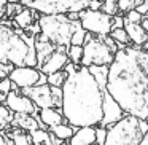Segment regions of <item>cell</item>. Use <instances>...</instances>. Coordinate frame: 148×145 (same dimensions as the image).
<instances>
[{
  "instance_id": "cell-1",
  "label": "cell",
  "mask_w": 148,
  "mask_h": 145,
  "mask_svg": "<svg viewBox=\"0 0 148 145\" xmlns=\"http://www.w3.org/2000/svg\"><path fill=\"white\" fill-rule=\"evenodd\" d=\"M105 89L123 112L148 118V53L142 46H123L108 65Z\"/></svg>"
},
{
  "instance_id": "cell-2",
  "label": "cell",
  "mask_w": 148,
  "mask_h": 145,
  "mask_svg": "<svg viewBox=\"0 0 148 145\" xmlns=\"http://www.w3.org/2000/svg\"><path fill=\"white\" fill-rule=\"evenodd\" d=\"M67 72L62 85L61 112L72 126H99L102 121L103 89L94 75L84 65H75L70 61L64 67Z\"/></svg>"
},
{
  "instance_id": "cell-3",
  "label": "cell",
  "mask_w": 148,
  "mask_h": 145,
  "mask_svg": "<svg viewBox=\"0 0 148 145\" xmlns=\"http://www.w3.org/2000/svg\"><path fill=\"white\" fill-rule=\"evenodd\" d=\"M0 62L13 64L14 67H37L35 34L0 23Z\"/></svg>"
},
{
  "instance_id": "cell-4",
  "label": "cell",
  "mask_w": 148,
  "mask_h": 145,
  "mask_svg": "<svg viewBox=\"0 0 148 145\" xmlns=\"http://www.w3.org/2000/svg\"><path fill=\"white\" fill-rule=\"evenodd\" d=\"M147 131V120H140L126 113L121 120L107 128V137L103 145H138Z\"/></svg>"
},
{
  "instance_id": "cell-5",
  "label": "cell",
  "mask_w": 148,
  "mask_h": 145,
  "mask_svg": "<svg viewBox=\"0 0 148 145\" xmlns=\"http://www.w3.org/2000/svg\"><path fill=\"white\" fill-rule=\"evenodd\" d=\"M40 32L56 46H69L75 29L80 27V21H72L65 13L42 14L37 21Z\"/></svg>"
},
{
  "instance_id": "cell-6",
  "label": "cell",
  "mask_w": 148,
  "mask_h": 145,
  "mask_svg": "<svg viewBox=\"0 0 148 145\" xmlns=\"http://www.w3.org/2000/svg\"><path fill=\"white\" fill-rule=\"evenodd\" d=\"M24 7L38 11L40 14H56V13H70L88 8L89 0H21Z\"/></svg>"
},
{
  "instance_id": "cell-7",
  "label": "cell",
  "mask_w": 148,
  "mask_h": 145,
  "mask_svg": "<svg viewBox=\"0 0 148 145\" xmlns=\"http://www.w3.org/2000/svg\"><path fill=\"white\" fill-rule=\"evenodd\" d=\"M113 58H115V53L105 45L102 37L92 35L83 45L81 65H84V67H91V65H110Z\"/></svg>"
},
{
  "instance_id": "cell-8",
  "label": "cell",
  "mask_w": 148,
  "mask_h": 145,
  "mask_svg": "<svg viewBox=\"0 0 148 145\" xmlns=\"http://www.w3.org/2000/svg\"><path fill=\"white\" fill-rule=\"evenodd\" d=\"M80 24L86 32L96 37H105L112 32V21L113 16L107 14L102 10H91L84 8L80 13Z\"/></svg>"
},
{
  "instance_id": "cell-9",
  "label": "cell",
  "mask_w": 148,
  "mask_h": 145,
  "mask_svg": "<svg viewBox=\"0 0 148 145\" xmlns=\"http://www.w3.org/2000/svg\"><path fill=\"white\" fill-rule=\"evenodd\" d=\"M40 75H42L40 69L29 67V65H19V67H13V70L8 74V77L21 89V88H29L38 85Z\"/></svg>"
},
{
  "instance_id": "cell-10",
  "label": "cell",
  "mask_w": 148,
  "mask_h": 145,
  "mask_svg": "<svg viewBox=\"0 0 148 145\" xmlns=\"http://www.w3.org/2000/svg\"><path fill=\"white\" fill-rule=\"evenodd\" d=\"M5 105L13 113H29V115H35V113L40 112V109H37L35 104L18 89L10 91L5 96Z\"/></svg>"
},
{
  "instance_id": "cell-11",
  "label": "cell",
  "mask_w": 148,
  "mask_h": 145,
  "mask_svg": "<svg viewBox=\"0 0 148 145\" xmlns=\"http://www.w3.org/2000/svg\"><path fill=\"white\" fill-rule=\"evenodd\" d=\"M19 91L24 94V96L29 97L34 104H35L37 109L54 107L51 86H49L48 83H45V85H35V86H29V88H21ZM54 109H56V107H54Z\"/></svg>"
},
{
  "instance_id": "cell-12",
  "label": "cell",
  "mask_w": 148,
  "mask_h": 145,
  "mask_svg": "<svg viewBox=\"0 0 148 145\" xmlns=\"http://www.w3.org/2000/svg\"><path fill=\"white\" fill-rule=\"evenodd\" d=\"M126 113L123 112V109L118 105L115 99L110 96V93L107 89H103V102H102V121L99 126L108 128L113 123H116L118 120H121Z\"/></svg>"
},
{
  "instance_id": "cell-13",
  "label": "cell",
  "mask_w": 148,
  "mask_h": 145,
  "mask_svg": "<svg viewBox=\"0 0 148 145\" xmlns=\"http://www.w3.org/2000/svg\"><path fill=\"white\" fill-rule=\"evenodd\" d=\"M67 48L69 46H56V51H53L51 54H49V58L42 64L40 70L46 75L54 74V72H58V70H64V67L69 62Z\"/></svg>"
},
{
  "instance_id": "cell-14",
  "label": "cell",
  "mask_w": 148,
  "mask_h": 145,
  "mask_svg": "<svg viewBox=\"0 0 148 145\" xmlns=\"http://www.w3.org/2000/svg\"><path fill=\"white\" fill-rule=\"evenodd\" d=\"M38 16H40L38 11L32 10V8H29V7H24L19 13L13 16V24L18 29H23V30H26V32H29V30L37 24Z\"/></svg>"
},
{
  "instance_id": "cell-15",
  "label": "cell",
  "mask_w": 148,
  "mask_h": 145,
  "mask_svg": "<svg viewBox=\"0 0 148 145\" xmlns=\"http://www.w3.org/2000/svg\"><path fill=\"white\" fill-rule=\"evenodd\" d=\"M53 51H56V45L51 43L42 32L35 35V53H37V69L42 67V64L49 58Z\"/></svg>"
},
{
  "instance_id": "cell-16",
  "label": "cell",
  "mask_w": 148,
  "mask_h": 145,
  "mask_svg": "<svg viewBox=\"0 0 148 145\" xmlns=\"http://www.w3.org/2000/svg\"><path fill=\"white\" fill-rule=\"evenodd\" d=\"M96 142V126L78 128L69 139V145H92Z\"/></svg>"
},
{
  "instance_id": "cell-17",
  "label": "cell",
  "mask_w": 148,
  "mask_h": 145,
  "mask_svg": "<svg viewBox=\"0 0 148 145\" xmlns=\"http://www.w3.org/2000/svg\"><path fill=\"white\" fill-rule=\"evenodd\" d=\"M124 29L127 32L132 45L142 46L148 40V32L142 27L140 23H127V21H124Z\"/></svg>"
},
{
  "instance_id": "cell-18",
  "label": "cell",
  "mask_w": 148,
  "mask_h": 145,
  "mask_svg": "<svg viewBox=\"0 0 148 145\" xmlns=\"http://www.w3.org/2000/svg\"><path fill=\"white\" fill-rule=\"evenodd\" d=\"M38 116L42 120V123L46 128H53L56 124H61V123H67L62 115L61 109H54V107H46V109H40Z\"/></svg>"
},
{
  "instance_id": "cell-19",
  "label": "cell",
  "mask_w": 148,
  "mask_h": 145,
  "mask_svg": "<svg viewBox=\"0 0 148 145\" xmlns=\"http://www.w3.org/2000/svg\"><path fill=\"white\" fill-rule=\"evenodd\" d=\"M35 115H29V113H14L11 126H13V128H19V129L27 131V132L34 131V129H38V121H37Z\"/></svg>"
},
{
  "instance_id": "cell-20",
  "label": "cell",
  "mask_w": 148,
  "mask_h": 145,
  "mask_svg": "<svg viewBox=\"0 0 148 145\" xmlns=\"http://www.w3.org/2000/svg\"><path fill=\"white\" fill-rule=\"evenodd\" d=\"M77 129H78L77 126H72V124H69V123H61V124H56V126H53V128H49V131L54 135H58L61 140L69 142V139L73 135V132L77 131Z\"/></svg>"
},
{
  "instance_id": "cell-21",
  "label": "cell",
  "mask_w": 148,
  "mask_h": 145,
  "mask_svg": "<svg viewBox=\"0 0 148 145\" xmlns=\"http://www.w3.org/2000/svg\"><path fill=\"white\" fill-rule=\"evenodd\" d=\"M108 35L116 42V45H118V49L131 43V40H129V35H127V32H126L124 27H119V29H112V32H110Z\"/></svg>"
},
{
  "instance_id": "cell-22",
  "label": "cell",
  "mask_w": 148,
  "mask_h": 145,
  "mask_svg": "<svg viewBox=\"0 0 148 145\" xmlns=\"http://www.w3.org/2000/svg\"><path fill=\"white\" fill-rule=\"evenodd\" d=\"M69 61L75 65H81V58H83V46L81 45H69L67 48Z\"/></svg>"
},
{
  "instance_id": "cell-23",
  "label": "cell",
  "mask_w": 148,
  "mask_h": 145,
  "mask_svg": "<svg viewBox=\"0 0 148 145\" xmlns=\"http://www.w3.org/2000/svg\"><path fill=\"white\" fill-rule=\"evenodd\" d=\"M8 137L13 140V145H32V140H30V135L26 134V132L23 131V129L18 128L16 131L10 132V135Z\"/></svg>"
},
{
  "instance_id": "cell-24",
  "label": "cell",
  "mask_w": 148,
  "mask_h": 145,
  "mask_svg": "<svg viewBox=\"0 0 148 145\" xmlns=\"http://www.w3.org/2000/svg\"><path fill=\"white\" fill-rule=\"evenodd\" d=\"M13 116H14V113L11 112L7 105H0V132L5 131V129L11 124Z\"/></svg>"
},
{
  "instance_id": "cell-25",
  "label": "cell",
  "mask_w": 148,
  "mask_h": 145,
  "mask_svg": "<svg viewBox=\"0 0 148 145\" xmlns=\"http://www.w3.org/2000/svg\"><path fill=\"white\" fill-rule=\"evenodd\" d=\"M29 135H30V140H32V145H43L49 139V132L46 129H40V128L30 131Z\"/></svg>"
},
{
  "instance_id": "cell-26",
  "label": "cell",
  "mask_w": 148,
  "mask_h": 145,
  "mask_svg": "<svg viewBox=\"0 0 148 145\" xmlns=\"http://www.w3.org/2000/svg\"><path fill=\"white\" fill-rule=\"evenodd\" d=\"M65 78H67V72H65V70H58V72H54V74H49L48 75V85L62 88Z\"/></svg>"
},
{
  "instance_id": "cell-27",
  "label": "cell",
  "mask_w": 148,
  "mask_h": 145,
  "mask_svg": "<svg viewBox=\"0 0 148 145\" xmlns=\"http://www.w3.org/2000/svg\"><path fill=\"white\" fill-rule=\"evenodd\" d=\"M102 11H105L110 16H115V14L119 13L118 10V0H102Z\"/></svg>"
},
{
  "instance_id": "cell-28",
  "label": "cell",
  "mask_w": 148,
  "mask_h": 145,
  "mask_svg": "<svg viewBox=\"0 0 148 145\" xmlns=\"http://www.w3.org/2000/svg\"><path fill=\"white\" fill-rule=\"evenodd\" d=\"M143 0H118V10L121 13H127V11L134 10L135 7L142 3Z\"/></svg>"
},
{
  "instance_id": "cell-29",
  "label": "cell",
  "mask_w": 148,
  "mask_h": 145,
  "mask_svg": "<svg viewBox=\"0 0 148 145\" xmlns=\"http://www.w3.org/2000/svg\"><path fill=\"white\" fill-rule=\"evenodd\" d=\"M86 30L83 29V27H77L75 29V32H73V35H72V38H70V45H81L83 46L84 45V40H86Z\"/></svg>"
},
{
  "instance_id": "cell-30",
  "label": "cell",
  "mask_w": 148,
  "mask_h": 145,
  "mask_svg": "<svg viewBox=\"0 0 148 145\" xmlns=\"http://www.w3.org/2000/svg\"><path fill=\"white\" fill-rule=\"evenodd\" d=\"M13 89H19L13 81L10 80V77H5V78H0V94L2 96H7L10 91Z\"/></svg>"
},
{
  "instance_id": "cell-31",
  "label": "cell",
  "mask_w": 148,
  "mask_h": 145,
  "mask_svg": "<svg viewBox=\"0 0 148 145\" xmlns=\"http://www.w3.org/2000/svg\"><path fill=\"white\" fill-rule=\"evenodd\" d=\"M142 18H143V16H142L137 10H131V11H127V13H126L124 21H127V23H140Z\"/></svg>"
},
{
  "instance_id": "cell-32",
  "label": "cell",
  "mask_w": 148,
  "mask_h": 145,
  "mask_svg": "<svg viewBox=\"0 0 148 145\" xmlns=\"http://www.w3.org/2000/svg\"><path fill=\"white\" fill-rule=\"evenodd\" d=\"M105 137H107V128H103V126L96 128V142L97 144L103 145L105 144Z\"/></svg>"
},
{
  "instance_id": "cell-33",
  "label": "cell",
  "mask_w": 148,
  "mask_h": 145,
  "mask_svg": "<svg viewBox=\"0 0 148 145\" xmlns=\"http://www.w3.org/2000/svg\"><path fill=\"white\" fill-rule=\"evenodd\" d=\"M102 40L105 42V45L108 46V48L112 49L113 53H116V51H118V45H116V42H115V40H113L110 35H105V37H102Z\"/></svg>"
},
{
  "instance_id": "cell-34",
  "label": "cell",
  "mask_w": 148,
  "mask_h": 145,
  "mask_svg": "<svg viewBox=\"0 0 148 145\" xmlns=\"http://www.w3.org/2000/svg\"><path fill=\"white\" fill-rule=\"evenodd\" d=\"M13 67H14L13 64H7V65H5V64H2V62H0V78L8 77V74L13 70Z\"/></svg>"
},
{
  "instance_id": "cell-35",
  "label": "cell",
  "mask_w": 148,
  "mask_h": 145,
  "mask_svg": "<svg viewBox=\"0 0 148 145\" xmlns=\"http://www.w3.org/2000/svg\"><path fill=\"white\" fill-rule=\"evenodd\" d=\"M119 27H124V18L115 14L113 21H112V29H119Z\"/></svg>"
},
{
  "instance_id": "cell-36",
  "label": "cell",
  "mask_w": 148,
  "mask_h": 145,
  "mask_svg": "<svg viewBox=\"0 0 148 145\" xmlns=\"http://www.w3.org/2000/svg\"><path fill=\"white\" fill-rule=\"evenodd\" d=\"M134 10H137L142 16H148V0H143L138 7H135Z\"/></svg>"
},
{
  "instance_id": "cell-37",
  "label": "cell",
  "mask_w": 148,
  "mask_h": 145,
  "mask_svg": "<svg viewBox=\"0 0 148 145\" xmlns=\"http://www.w3.org/2000/svg\"><path fill=\"white\" fill-rule=\"evenodd\" d=\"M88 8H91V10H100L102 8V0H89Z\"/></svg>"
},
{
  "instance_id": "cell-38",
  "label": "cell",
  "mask_w": 148,
  "mask_h": 145,
  "mask_svg": "<svg viewBox=\"0 0 148 145\" xmlns=\"http://www.w3.org/2000/svg\"><path fill=\"white\" fill-rule=\"evenodd\" d=\"M49 140H51L53 145H62L64 144V140H61V139H59L58 135H54L53 132H49Z\"/></svg>"
},
{
  "instance_id": "cell-39",
  "label": "cell",
  "mask_w": 148,
  "mask_h": 145,
  "mask_svg": "<svg viewBox=\"0 0 148 145\" xmlns=\"http://www.w3.org/2000/svg\"><path fill=\"white\" fill-rule=\"evenodd\" d=\"M0 145H13V140H11L10 137H7V135H3L2 132H0Z\"/></svg>"
},
{
  "instance_id": "cell-40",
  "label": "cell",
  "mask_w": 148,
  "mask_h": 145,
  "mask_svg": "<svg viewBox=\"0 0 148 145\" xmlns=\"http://www.w3.org/2000/svg\"><path fill=\"white\" fill-rule=\"evenodd\" d=\"M140 24H142V27H143V29L148 32V16H143V18H142Z\"/></svg>"
},
{
  "instance_id": "cell-41",
  "label": "cell",
  "mask_w": 148,
  "mask_h": 145,
  "mask_svg": "<svg viewBox=\"0 0 148 145\" xmlns=\"http://www.w3.org/2000/svg\"><path fill=\"white\" fill-rule=\"evenodd\" d=\"M138 145H148V131L143 134V137H142V140H140V144Z\"/></svg>"
},
{
  "instance_id": "cell-42",
  "label": "cell",
  "mask_w": 148,
  "mask_h": 145,
  "mask_svg": "<svg viewBox=\"0 0 148 145\" xmlns=\"http://www.w3.org/2000/svg\"><path fill=\"white\" fill-rule=\"evenodd\" d=\"M142 48H143V49H145V51H147V53H148V40H147V42H145V43H143V45H142Z\"/></svg>"
},
{
  "instance_id": "cell-43",
  "label": "cell",
  "mask_w": 148,
  "mask_h": 145,
  "mask_svg": "<svg viewBox=\"0 0 148 145\" xmlns=\"http://www.w3.org/2000/svg\"><path fill=\"white\" fill-rule=\"evenodd\" d=\"M8 2H10V0H0V7H5Z\"/></svg>"
},
{
  "instance_id": "cell-44",
  "label": "cell",
  "mask_w": 148,
  "mask_h": 145,
  "mask_svg": "<svg viewBox=\"0 0 148 145\" xmlns=\"http://www.w3.org/2000/svg\"><path fill=\"white\" fill-rule=\"evenodd\" d=\"M11 3H21V0H10Z\"/></svg>"
},
{
  "instance_id": "cell-45",
  "label": "cell",
  "mask_w": 148,
  "mask_h": 145,
  "mask_svg": "<svg viewBox=\"0 0 148 145\" xmlns=\"http://www.w3.org/2000/svg\"><path fill=\"white\" fill-rule=\"evenodd\" d=\"M43 145H53V144H51V140H49V139H48V140H46V142H45V144H43Z\"/></svg>"
},
{
  "instance_id": "cell-46",
  "label": "cell",
  "mask_w": 148,
  "mask_h": 145,
  "mask_svg": "<svg viewBox=\"0 0 148 145\" xmlns=\"http://www.w3.org/2000/svg\"><path fill=\"white\" fill-rule=\"evenodd\" d=\"M62 145H69V142H64V144H62Z\"/></svg>"
},
{
  "instance_id": "cell-47",
  "label": "cell",
  "mask_w": 148,
  "mask_h": 145,
  "mask_svg": "<svg viewBox=\"0 0 148 145\" xmlns=\"http://www.w3.org/2000/svg\"><path fill=\"white\" fill-rule=\"evenodd\" d=\"M92 145H99V144H97V142H94V144H92Z\"/></svg>"
}]
</instances>
